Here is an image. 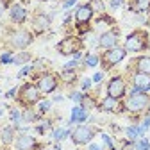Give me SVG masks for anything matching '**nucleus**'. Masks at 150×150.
<instances>
[{"instance_id": "20e7f679", "label": "nucleus", "mask_w": 150, "mask_h": 150, "mask_svg": "<svg viewBox=\"0 0 150 150\" xmlns=\"http://www.w3.org/2000/svg\"><path fill=\"white\" fill-rule=\"evenodd\" d=\"M81 47H82V41L79 40V38H64V40L57 45V50L63 55H70V54L81 52Z\"/></svg>"}, {"instance_id": "cd10ccee", "label": "nucleus", "mask_w": 150, "mask_h": 150, "mask_svg": "<svg viewBox=\"0 0 150 150\" xmlns=\"http://www.w3.org/2000/svg\"><path fill=\"white\" fill-rule=\"evenodd\" d=\"M48 109H50V102H41V104H40V111H41V112H47Z\"/></svg>"}, {"instance_id": "473e14b6", "label": "nucleus", "mask_w": 150, "mask_h": 150, "mask_svg": "<svg viewBox=\"0 0 150 150\" xmlns=\"http://www.w3.org/2000/svg\"><path fill=\"white\" fill-rule=\"evenodd\" d=\"M11 61H13L11 54H4V55H2V63H11Z\"/></svg>"}, {"instance_id": "4c0bfd02", "label": "nucleus", "mask_w": 150, "mask_h": 150, "mask_svg": "<svg viewBox=\"0 0 150 150\" xmlns=\"http://www.w3.org/2000/svg\"><path fill=\"white\" fill-rule=\"evenodd\" d=\"M75 2H77V0H66V2H64V7H70V6H73Z\"/></svg>"}, {"instance_id": "dca6fc26", "label": "nucleus", "mask_w": 150, "mask_h": 150, "mask_svg": "<svg viewBox=\"0 0 150 150\" xmlns=\"http://www.w3.org/2000/svg\"><path fill=\"white\" fill-rule=\"evenodd\" d=\"M88 118V112L84 107H73L71 109V118H70V123H75V122H84Z\"/></svg>"}, {"instance_id": "e433bc0d", "label": "nucleus", "mask_w": 150, "mask_h": 150, "mask_svg": "<svg viewBox=\"0 0 150 150\" xmlns=\"http://www.w3.org/2000/svg\"><path fill=\"white\" fill-rule=\"evenodd\" d=\"M93 81H95V82H100V81H102V73H95V77H93Z\"/></svg>"}, {"instance_id": "b1692460", "label": "nucleus", "mask_w": 150, "mask_h": 150, "mask_svg": "<svg viewBox=\"0 0 150 150\" xmlns=\"http://www.w3.org/2000/svg\"><path fill=\"white\" fill-rule=\"evenodd\" d=\"M136 150H150V145H148V139H141V141H138V145H136Z\"/></svg>"}, {"instance_id": "ea45409f", "label": "nucleus", "mask_w": 150, "mask_h": 150, "mask_svg": "<svg viewBox=\"0 0 150 150\" xmlns=\"http://www.w3.org/2000/svg\"><path fill=\"white\" fill-rule=\"evenodd\" d=\"M14 93H16V89H11V91H7V95H6V97L9 98V97H13V95H14Z\"/></svg>"}, {"instance_id": "c756f323", "label": "nucleus", "mask_w": 150, "mask_h": 150, "mask_svg": "<svg viewBox=\"0 0 150 150\" xmlns=\"http://www.w3.org/2000/svg\"><path fill=\"white\" fill-rule=\"evenodd\" d=\"M30 70H32L30 66H25V68H22V70H20V73H18V77H23V75H27Z\"/></svg>"}, {"instance_id": "58836bf2", "label": "nucleus", "mask_w": 150, "mask_h": 150, "mask_svg": "<svg viewBox=\"0 0 150 150\" xmlns=\"http://www.w3.org/2000/svg\"><path fill=\"white\" fill-rule=\"evenodd\" d=\"M122 150H132V143H127V145H125Z\"/></svg>"}, {"instance_id": "0eeeda50", "label": "nucleus", "mask_w": 150, "mask_h": 150, "mask_svg": "<svg viewBox=\"0 0 150 150\" xmlns=\"http://www.w3.org/2000/svg\"><path fill=\"white\" fill-rule=\"evenodd\" d=\"M91 138H93V129H89V127H86V125H81V127H77L71 132V139H73V143L75 145H84V143H89L91 141Z\"/></svg>"}, {"instance_id": "4be33fe9", "label": "nucleus", "mask_w": 150, "mask_h": 150, "mask_svg": "<svg viewBox=\"0 0 150 150\" xmlns=\"http://www.w3.org/2000/svg\"><path fill=\"white\" fill-rule=\"evenodd\" d=\"M89 7L93 11H97V13H104V2H102V0H91Z\"/></svg>"}, {"instance_id": "1a4fd4ad", "label": "nucleus", "mask_w": 150, "mask_h": 150, "mask_svg": "<svg viewBox=\"0 0 150 150\" xmlns=\"http://www.w3.org/2000/svg\"><path fill=\"white\" fill-rule=\"evenodd\" d=\"M55 86H57V81H55L54 75H43L38 81V89L43 93H52L55 89Z\"/></svg>"}, {"instance_id": "7ed1b4c3", "label": "nucleus", "mask_w": 150, "mask_h": 150, "mask_svg": "<svg viewBox=\"0 0 150 150\" xmlns=\"http://www.w3.org/2000/svg\"><path fill=\"white\" fill-rule=\"evenodd\" d=\"M146 40V34L138 30V32H132L129 38H127V41H125V50H130V52H139L146 47L145 43Z\"/></svg>"}, {"instance_id": "37998d69", "label": "nucleus", "mask_w": 150, "mask_h": 150, "mask_svg": "<svg viewBox=\"0 0 150 150\" xmlns=\"http://www.w3.org/2000/svg\"><path fill=\"white\" fill-rule=\"evenodd\" d=\"M0 116H2V111H0Z\"/></svg>"}, {"instance_id": "bb28decb", "label": "nucleus", "mask_w": 150, "mask_h": 150, "mask_svg": "<svg viewBox=\"0 0 150 150\" xmlns=\"http://www.w3.org/2000/svg\"><path fill=\"white\" fill-rule=\"evenodd\" d=\"M102 139L105 141V145H107V146H109L111 150H112V148H115V145H112V141H111V138H109L107 134H102Z\"/></svg>"}, {"instance_id": "72a5a7b5", "label": "nucleus", "mask_w": 150, "mask_h": 150, "mask_svg": "<svg viewBox=\"0 0 150 150\" xmlns=\"http://www.w3.org/2000/svg\"><path fill=\"white\" fill-rule=\"evenodd\" d=\"M11 118L14 122H18V120H20V112H18V111H11Z\"/></svg>"}, {"instance_id": "c85d7f7f", "label": "nucleus", "mask_w": 150, "mask_h": 150, "mask_svg": "<svg viewBox=\"0 0 150 150\" xmlns=\"http://www.w3.org/2000/svg\"><path fill=\"white\" fill-rule=\"evenodd\" d=\"M23 118H25L27 122H32V120H34L36 116L32 115V111H25V115H23Z\"/></svg>"}, {"instance_id": "423d86ee", "label": "nucleus", "mask_w": 150, "mask_h": 150, "mask_svg": "<svg viewBox=\"0 0 150 150\" xmlns=\"http://www.w3.org/2000/svg\"><path fill=\"white\" fill-rule=\"evenodd\" d=\"M107 93H109V97L111 98H122L125 95V82L122 77H115V79H111L109 84H107Z\"/></svg>"}, {"instance_id": "39448f33", "label": "nucleus", "mask_w": 150, "mask_h": 150, "mask_svg": "<svg viewBox=\"0 0 150 150\" xmlns=\"http://www.w3.org/2000/svg\"><path fill=\"white\" fill-rule=\"evenodd\" d=\"M38 100H40V89H38L36 86H32V84L22 86V89H20V102L22 104L30 105V104H34Z\"/></svg>"}, {"instance_id": "f3484780", "label": "nucleus", "mask_w": 150, "mask_h": 150, "mask_svg": "<svg viewBox=\"0 0 150 150\" xmlns=\"http://www.w3.org/2000/svg\"><path fill=\"white\" fill-rule=\"evenodd\" d=\"M136 66H138V71H139V73L150 75V57H146V55L139 57V59L136 61Z\"/></svg>"}, {"instance_id": "a878e982", "label": "nucleus", "mask_w": 150, "mask_h": 150, "mask_svg": "<svg viewBox=\"0 0 150 150\" xmlns=\"http://www.w3.org/2000/svg\"><path fill=\"white\" fill-rule=\"evenodd\" d=\"M63 79L68 81V82H71V81L75 79V73H73L71 70H64V71H63Z\"/></svg>"}, {"instance_id": "412c9836", "label": "nucleus", "mask_w": 150, "mask_h": 150, "mask_svg": "<svg viewBox=\"0 0 150 150\" xmlns=\"http://www.w3.org/2000/svg\"><path fill=\"white\" fill-rule=\"evenodd\" d=\"M13 127H6L4 130H2V141L4 143H11L13 141Z\"/></svg>"}, {"instance_id": "f8f14e48", "label": "nucleus", "mask_w": 150, "mask_h": 150, "mask_svg": "<svg viewBox=\"0 0 150 150\" xmlns=\"http://www.w3.org/2000/svg\"><path fill=\"white\" fill-rule=\"evenodd\" d=\"M134 86L138 91H146L150 89V75L146 73H138L134 77Z\"/></svg>"}, {"instance_id": "9d476101", "label": "nucleus", "mask_w": 150, "mask_h": 150, "mask_svg": "<svg viewBox=\"0 0 150 150\" xmlns=\"http://www.w3.org/2000/svg\"><path fill=\"white\" fill-rule=\"evenodd\" d=\"M91 16H93V9L89 7V4H86V6H79V7H77V13H75V20H77L79 25L88 23V22L91 20Z\"/></svg>"}, {"instance_id": "f03ea898", "label": "nucleus", "mask_w": 150, "mask_h": 150, "mask_svg": "<svg viewBox=\"0 0 150 150\" xmlns=\"http://www.w3.org/2000/svg\"><path fill=\"white\" fill-rule=\"evenodd\" d=\"M123 57H125V48H118V47L109 48V50L104 54V57H102V64H104L105 70H109L111 66L118 64Z\"/></svg>"}, {"instance_id": "f257e3e1", "label": "nucleus", "mask_w": 150, "mask_h": 150, "mask_svg": "<svg viewBox=\"0 0 150 150\" xmlns=\"http://www.w3.org/2000/svg\"><path fill=\"white\" fill-rule=\"evenodd\" d=\"M146 105H148V95H145V91L134 89L132 95H130L129 100H127V109H129V111H134V112L145 109Z\"/></svg>"}, {"instance_id": "a19ab883", "label": "nucleus", "mask_w": 150, "mask_h": 150, "mask_svg": "<svg viewBox=\"0 0 150 150\" xmlns=\"http://www.w3.org/2000/svg\"><path fill=\"white\" fill-rule=\"evenodd\" d=\"M89 150H100V146H98V145H91Z\"/></svg>"}, {"instance_id": "a211bd4d", "label": "nucleus", "mask_w": 150, "mask_h": 150, "mask_svg": "<svg viewBox=\"0 0 150 150\" xmlns=\"http://www.w3.org/2000/svg\"><path fill=\"white\" fill-rule=\"evenodd\" d=\"M150 7V0H134L132 6H130V9L136 11V13H143Z\"/></svg>"}, {"instance_id": "9b49d317", "label": "nucleus", "mask_w": 150, "mask_h": 150, "mask_svg": "<svg viewBox=\"0 0 150 150\" xmlns=\"http://www.w3.org/2000/svg\"><path fill=\"white\" fill-rule=\"evenodd\" d=\"M116 41H118V34L116 32H104L102 36H100V40H98V45L102 47V48H115V45H116Z\"/></svg>"}, {"instance_id": "aec40b11", "label": "nucleus", "mask_w": 150, "mask_h": 150, "mask_svg": "<svg viewBox=\"0 0 150 150\" xmlns=\"http://www.w3.org/2000/svg\"><path fill=\"white\" fill-rule=\"evenodd\" d=\"M29 59H30V54L22 52V54H18L16 57H13V63H16V64H23V63H27Z\"/></svg>"}, {"instance_id": "4468645a", "label": "nucleus", "mask_w": 150, "mask_h": 150, "mask_svg": "<svg viewBox=\"0 0 150 150\" xmlns=\"http://www.w3.org/2000/svg\"><path fill=\"white\" fill-rule=\"evenodd\" d=\"M34 27H36L38 32L47 30V29L50 27V18H48L47 14H38V16L34 18Z\"/></svg>"}, {"instance_id": "7c9ffc66", "label": "nucleus", "mask_w": 150, "mask_h": 150, "mask_svg": "<svg viewBox=\"0 0 150 150\" xmlns=\"http://www.w3.org/2000/svg\"><path fill=\"white\" fill-rule=\"evenodd\" d=\"M71 100L81 102V100H82V95H81V93H71Z\"/></svg>"}, {"instance_id": "6e6552de", "label": "nucleus", "mask_w": 150, "mask_h": 150, "mask_svg": "<svg viewBox=\"0 0 150 150\" xmlns=\"http://www.w3.org/2000/svg\"><path fill=\"white\" fill-rule=\"evenodd\" d=\"M11 43H13V47H16V48H25L27 45L32 43V36H30L27 30H18V32H14V34L11 36Z\"/></svg>"}, {"instance_id": "ddd939ff", "label": "nucleus", "mask_w": 150, "mask_h": 150, "mask_svg": "<svg viewBox=\"0 0 150 150\" xmlns=\"http://www.w3.org/2000/svg\"><path fill=\"white\" fill-rule=\"evenodd\" d=\"M34 145H36L34 138H32V136H27V134H22L20 138H18V141H16L18 150H32Z\"/></svg>"}, {"instance_id": "393cba45", "label": "nucleus", "mask_w": 150, "mask_h": 150, "mask_svg": "<svg viewBox=\"0 0 150 150\" xmlns=\"http://www.w3.org/2000/svg\"><path fill=\"white\" fill-rule=\"evenodd\" d=\"M86 64L88 66H97L98 64V57H97V55H88V57H86Z\"/></svg>"}, {"instance_id": "2f4dec72", "label": "nucleus", "mask_w": 150, "mask_h": 150, "mask_svg": "<svg viewBox=\"0 0 150 150\" xmlns=\"http://www.w3.org/2000/svg\"><path fill=\"white\" fill-rule=\"evenodd\" d=\"M6 7H7V4H6V0H0V16L4 14V11H6Z\"/></svg>"}, {"instance_id": "c9c22d12", "label": "nucleus", "mask_w": 150, "mask_h": 150, "mask_svg": "<svg viewBox=\"0 0 150 150\" xmlns=\"http://www.w3.org/2000/svg\"><path fill=\"white\" fill-rule=\"evenodd\" d=\"M91 86V81L89 79H84V82H82V89H88Z\"/></svg>"}, {"instance_id": "2eb2a0df", "label": "nucleus", "mask_w": 150, "mask_h": 150, "mask_svg": "<svg viewBox=\"0 0 150 150\" xmlns=\"http://www.w3.org/2000/svg\"><path fill=\"white\" fill-rule=\"evenodd\" d=\"M25 16H27V13H25V9L22 7V6H13L11 7V20L13 22H16V23H22L23 20H25Z\"/></svg>"}, {"instance_id": "f704fd0d", "label": "nucleus", "mask_w": 150, "mask_h": 150, "mask_svg": "<svg viewBox=\"0 0 150 150\" xmlns=\"http://www.w3.org/2000/svg\"><path fill=\"white\" fill-rule=\"evenodd\" d=\"M122 6V0H111V7H120Z\"/></svg>"}, {"instance_id": "79ce46f5", "label": "nucleus", "mask_w": 150, "mask_h": 150, "mask_svg": "<svg viewBox=\"0 0 150 150\" xmlns=\"http://www.w3.org/2000/svg\"><path fill=\"white\" fill-rule=\"evenodd\" d=\"M54 150H61V148H59V146H55V148H54Z\"/></svg>"}, {"instance_id": "6ab92c4d", "label": "nucleus", "mask_w": 150, "mask_h": 150, "mask_svg": "<svg viewBox=\"0 0 150 150\" xmlns=\"http://www.w3.org/2000/svg\"><path fill=\"white\" fill-rule=\"evenodd\" d=\"M115 107H116V98L107 97V98L102 102V111H112Z\"/></svg>"}, {"instance_id": "5701e85b", "label": "nucleus", "mask_w": 150, "mask_h": 150, "mask_svg": "<svg viewBox=\"0 0 150 150\" xmlns=\"http://www.w3.org/2000/svg\"><path fill=\"white\" fill-rule=\"evenodd\" d=\"M68 134H70L68 130H64V129H57V130H55V132H54V138L57 139V141H61V139H64V138H66Z\"/></svg>"}]
</instances>
